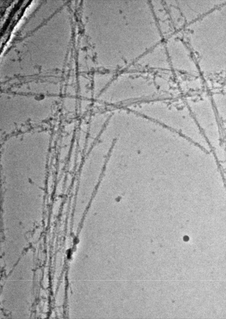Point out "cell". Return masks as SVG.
Masks as SVG:
<instances>
[{"mask_svg": "<svg viewBox=\"0 0 226 319\" xmlns=\"http://www.w3.org/2000/svg\"><path fill=\"white\" fill-rule=\"evenodd\" d=\"M119 82L121 100L150 96L155 92L154 84L150 76L143 73H126L121 75Z\"/></svg>", "mask_w": 226, "mask_h": 319, "instance_id": "6da1fadb", "label": "cell"}]
</instances>
